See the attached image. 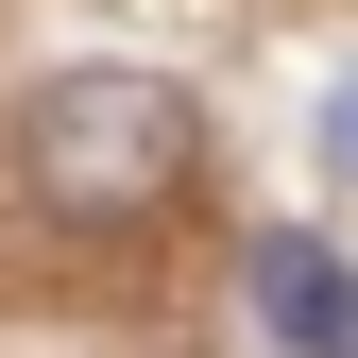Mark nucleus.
Listing matches in <instances>:
<instances>
[{"mask_svg":"<svg viewBox=\"0 0 358 358\" xmlns=\"http://www.w3.org/2000/svg\"><path fill=\"white\" fill-rule=\"evenodd\" d=\"M17 154H34V188L69 222H137V205L188 188L205 120H188V85H154V69H52L34 120H17Z\"/></svg>","mask_w":358,"mask_h":358,"instance_id":"obj_1","label":"nucleus"},{"mask_svg":"<svg viewBox=\"0 0 358 358\" xmlns=\"http://www.w3.org/2000/svg\"><path fill=\"white\" fill-rule=\"evenodd\" d=\"M239 273H256V324H273L290 358H358V273H341L324 239H256Z\"/></svg>","mask_w":358,"mask_h":358,"instance_id":"obj_2","label":"nucleus"},{"mask_svg":"<svg viewBox=\"0 0 358 358\" xmlns=\"http://www.w3.org/2000/svg\"><path fill=\"white\" fill-rule=\"evenodd\" d=\"M324 171H341V188H358V85H341V103H324Z\"/></svg>","mask_w":358,"mask_h":358,"instance_id":"obj_3","label":"nucleus"}]
</instances>
